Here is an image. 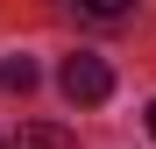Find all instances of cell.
I'll use <instances>...</instances> for the list:
<instances>
[{
	"instance_id": "3",
	"label": "cell",
	"mask_w": 156,
	"mask_h": 149,
	"mask_svg": "<svg viewBox=\"0 0 156 149\" xmlns=\"http://www.w3.org/2000/svg\"><path fill=\"white\" fill-rule=\"evenodd\" d=\"M36 85V64L29 57H7V64H0V92H29Z\"/></svg>"
},
{
	"instance_id": "4",
	"label": "cell",
	"mask_w": 156,
	"mask_h": 149,
	"mask_svg": "<svg viewBox=\"0 0 156 149\" xmlns=\"http://www.w3.org/2000/svg\"><path fill=\"white\" fill-rule=\"evenodd\" d=\"M128 7H135V0H85V14H99V21H121Z\"/></svg>"
},
{
	"instance_id": "5",
	"label": "cell",
	"mask_w": 156,
	"mask_h": 149,
	"mask_svg": "<svg viewBox=\"0 0 156 149\" xmlns=\"http://www.w3.org/2000/svg\"><path fill=\"white\" fill-rule=\"evenodd\" d=\"M142 121H149V135H156V99H149V114H142Z\"/></svg>"
},
{
	"instance_id": "2",
	"label": "cell",
	"mask_w": 156,
	"mask_h": 149,
	"mask_svg": "<svg viewBox=\"0 0 156 149\" xmlns=\"http://www.w3.org/2000/svg\"><path fill=\"white\" fill-rule=\"evenodd\" d=\"M7 149H78V142H71L64 128H57V121H29V128H21V135H14Z\"/></svg>"
},
{
	"instance_id": "6",
	"label": "cell",
	"mask_w": 156,
	"mask_h": 149,
	"mask_svg": "<svg viewBox=\"0 0 156 149\" xmlns=\"http://www.w3.org/2000/svg\"><path fill=\"white\" fill-rule=\"evenodd\" d=\"M0 149H7V142H0Z\"/></svg>"
},
{
	"instance_id": "1",
	"label": "cell",
	"mask_w": 156,
	"mask_h": 149,
	"mask_svg": "<svg viewBox=\"0 0 156 149\" xmlns=\"http://www.w3.org/2000/svg\"><path fill=\"white\" fill-rule=\"evenodd\" d=\"M57 85H64V99H71V107H99V99L114 92V71L99 64V57H85V50H78V57H64Z\"/></svg>"
}]
</instances>
